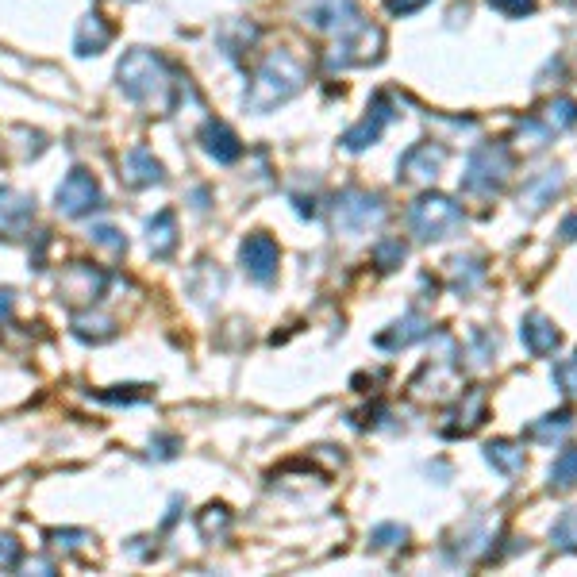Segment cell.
<instances>
[{
    "label": "cell",
    "instance_id": "1",
    "mask_svg": "<svg viewBox=\"0 0 577 577\" xmlns=\"http://www.w3.org/2000/svg\"><path fill=\"white\" fill-rule=\"evenodd\" d=\"M304 89V66L301 58L277 51L262 62V70L254 74L251 89H247V108L251 112H270L277 104L293 101Z\"/></svg>",
    "mask_w": 577,
    "mask_h": 577
},
{
    "label": "cell",
    "instance_id": "2",
    "mask_svg": "<svg viewBox=\"0 0 577 577\" xmlns=\"http://www.w3.org/2000/svg\"><path fill=\"white\" fill-rule=\"evenodd\" d=\"M120 89H124L127 101L170 108V89H174L170 66L154 51H131L120 62Z\"/></svg>",
    "mask_w": 577,
    "mask_h": 577
},
{
    "label": "cell",
    "instance_id": "3",
    "mask_svg": "<svg viewBox=\"0 0 577 577\" xmlns=\"http://www.w3.org/2000/svg\"><path fill=\"white\" fill-rule=\"evenodd\" d=\"M512 174V154L504 143H481L470 162H466V177H462V189L477 193V197H489V193H501Z\"/></svg>",
    "mask_w": 577,
    "mask_h": 577
},
{
    "label": "cell",
    "instance_id": "4",
    "mask_svg": "<svg viewBox=\"0 0 577 577\" xmlns=\"http://www.w3.org/2000/svg\"><path fill=\"white\" fill-rule=\"evenodd\" d=\"M408 227L416 239H447L462 231V208L443 193H424L408 208Z\"/></svg>",
    "mask_w": 577,
    "mask_h": 577
},
{
    "label": "cell",
    "instance_id": "5",
    "mask_svg": "<svg viewBox=\"0 0 577 577\" xmlns=\"http://www.w3.org/2000/svg\"><path fill=\"white\" fill-rule=\"evenodd\" d=\"M385 216V208L377 197L370 193H358V189H347L335 197V227L347 231V235H362L370 224H377Z\"/></svg>",
    "mask_w": 577,
    "mask_h": 577
},
{
    "label": "cell",
    "instance_id": "6",
    "mask_svg": "<svg viewBox=\"0 0 577 577\" xmlns=\"http://www.w3.org/2000/svg\"><path fill=\"white\" fill-rule=\"evenodd\" d=\"M104 281H108V277H104L97 266L74 262V266H66V274L58 277V297L66 304H97L104 293Z\"/></svg>",
    "mask_w": 577,
    "mask_h": 577
},
{
    "label": "cell",
    "instance_id": "7",
    "mask_svg": "<svg viewBox=\"0 0 577 577\" xmlns=\"http://www.w3.org/2000/svg\"><path fill=\"white\" fill-rule=\"evenodd\" d=\"M58 208H62L66 216H85V212L101 208V185H97V177L89 174V170H74V174L58 185Z\"/></svg>",
    "mask_w": 577,
    "mask_h": 577
},
{
    "label": "cell",
    "instance_id": "8",
    "mask_svg": "<svg viewBox=\"0 0 577 577\" xmlns=\"http://www.w3.org/2000/svg\"><path fill=\"white\" fill-rule=\"evenodd\" d=\"M239 258H243V270L254 277V281H274L277 277V262H281V251H277V243L270 235H262V231H254L243 239V247H239Z\"/></svg>",
    "mask_w": 577,
    "mask_h": 577
},
{
    "label": "cell",
    "instance_id": "9",
    "mask_svg": "<svg viewBox=\"0 0 577 577\" xmlns=\"http://www.w3.org/2000/svg\"><path fill=\"white\" fill-rule=\"evenodd\" d=\"M443 162H447V147L443 143H416L408 147L401 158V177L404 181H435L443 174Z\"/></svg>",
    "mask_w": 577,
    "mask_h": 577
},
{
    "label": "cell",
    "instance_id": "10",
    "mask_svg": "<svg viewBox=\"0 0 577 577\" xmlns=\"http://www.w3.org/2000/svg\"><path fill=\"white\" fill-rule=\"evenodd\" d=\"M35 216V201L20 189H0V235L20 239Z\"/></svg>",
    "mask_w": 577,
    "mask_h": 577
},
{
    "label": "cell",
    "instance_id": "11",
    "mask_svg": "<svg viewBox=\"0 0 577 577\" xmlns=\"http://www.w3.org/2000/svg\"><path fill=\"white\" fill-rule=\"evenodd\" d=\"M201 147L212 154L220 166H231V162L243 158V143H239V135H235L227 124H220V120H208V124H204Z\"/></svg>",
    "mask_w": 577,
    "mask_h": 577
},
{
    "label": "cell",
    "instance_id": "12",
    "mask_svg": "<svg viewBox=\"0 0 577 577\" xmlns=\"http://www.w3.org/2000/svg\"><path fill=\"white\" fill-rule=\"evenodd\" d=\"M520 339H524V347L535 354V358H547V354H554L558 351V343H562L558 327H554L543 312L524 316V324H520Z\"/></svg>",
    "mask_w": 577,
    "mask_h": 577
},
{
    "label": "cell",
    "instance_id": "13",
    "mask_svg": "<svg viewBox=\"0 0 577 577\" xmlns=\"http://www.w3.org/2000/svg\"><path fill=\"white\" fill-rule=\"evenodd\" d=\"M389 120H393V108H389V101H385V97H374V112H370V116H366L358 127H351V131L343 135V147H347V151H362V147L377 143Z\"/></svg>",
    "mask_w": 577,
    "mask_h": 577
},
{
    "label": "cell",
    "instance_id": "14",
    "mask_svg": "<svg viewBox=\"0 0 577 577\" xmlns=\"http://www.w3.org/2000/svg\"><path fill=\"white\" fill-rule=\"evenodd\" d=\"M131 189H147L154 181H162V166L154 162V154L147 147H135L124 154V174H120Z\"/></svg>",
    "mask_w": 577,
    "mask_h": 577
},
{
    "label": "cell",
    "instance_id": "15",
    "mask_svg": "<svg viewBox=\"0 0 577 577\" xmlns=\"http://www.w3.org/2000/svg\"><path fill=\"white\" fill-rule=\"evenodd\" d=\"M112 43V27L104 24V16H85L81 20V27H77V39H74V47L81 58H89V54H101L104 47Z\"/></svg>",
    "mask_w": 577,
    "mask_h": 577
},
{
    "label": "cell",
    "instance_id": "16",
    "mask_svg": "<svg viewBox=\"0 0 577 577\" xmlns=\"http://www.w3.org/2000/svg\"><path fill=\"white\" fill-rule=\"evenodd\" d=\"M535 120H539V127L551 135V131H566V127L577 124V101L574 97H554V101H547L539 112H535Z\"/></svg>",
    "mask_w": 577,
    "mask_h": 577
},
{
    "label": "cell",
    "instance_id": "17",
    "mask_svg": "<svg viewBox=\"0 0 577 577\" xmlns=\"http://www.w3.org/2000/svg\"><path fill=\"white\" fill-rule=\"evenodd\" d=\"M451 420H458V424L447 427V435H470V431L485 420V389H470L466 401L458 404V412H454Z\"/></svg>",
    "mask_w": 577,
    "mask_h": 577
},
{
    "label": "cell",
    "instance_id": "18",
    "mask_svg": "<svg viewBox=\"0 0 577 577\" xmlns=\"http://www.w3.org/2000/svg\"><path fill=\"white\" fill-rule=\"evenodd\" d=\"M177 247V220L170 208H162L151 220V251L154 258H170Z\"/></svg>",
    "mask_w": 577,
    "mask_h": 577
},
{
    "label": "cell",
    "instance_id": "19",
    "mask_svg": "<svg viewBox=\"0 0 577 577\" xmlns=\"http://www.w3.org/2000/svg\"><path fill=\"white\" fill-rule=\"evenodd\" d=\"M427 331V320L420 316H408L401 324L393 327V331H385V335H377V347H385V351H397V347H408V343H416V339H424Z\"/></svg>",
    "mask_w": 577,
    "mask_h": 577
},
{
    "label": "cell",
    "instance_id": "20",
    "mask_svg": "<svg viewBox=\"0 0 577 577\" xmlns=\"http://www.w3.org/2000/svg\"><path fill=\"white\" fill-rule=\"evenodd\" d=\"M570 427H574V408H562V412H551V416H543L539 424L527 427V439H535V443H554V439H562Z\"/></svg>",
    "mask_w": 577,
    "mask_h": 577
},
{
    "label": "cell",
    "instance_id": "21",
    "mask_svg": "<svg viewBox=\"0 0 577 577\" xmlns=\"http://www.w3.org/2000/svg\"><path fill=\"white\" fill-rule=\"evenodd\" d=\"M562 189V174L558 170H547L543 177H535V181H527L524 185V197L520 201L531 208V212H539V208H547L551 204V197Z\"/></svg>",
    "mask_w": 577,
    "mask_h": 577
},
{
    "label": "cell",
    "instance_id": "22",
    "mask_svg": "<svg viewBox=\"0 0 577 577\" xmlns=\"http://www.w3.org/2000/svg\"><path fill=\"white\" fill-rule=\"evenodd\" d=\"M485 458H489L501 474H520V470H524V451H520L516 443H508V439L489 443V447H485Z\"/></svg>",
    "mask_w": 577,
    "mask_h": 577
},
{
    "label": "cell",
    "instance_id": "23",
    "mask_svg": "<svg viewBox=\"0 0 577 577\" xmlns=\"http://www.w3.org/2000/svg\"><path fill=\"white\" fill-rule=\"evenodd\" d=\"M577 485V447H566V451L554 458L551 466V489H574Z\"/></svg>",
    "mask_w": 577,
    "mask_h": 577
},
{
    "label": "cell",
    "instance_id": "24",
    "mask_svg": "<svg viewBox=\"0 0 577 577\" xmlns=\"http://www.w3.org/2000/svg\"><path fill=\"white\" fill-rule=\"evenodd\" d=\"M551 539L554 547H562V551H577V508H566V512L558 516Z\"/></svg>",
    "mask_w": 577,
    "mask_h": 577
},
{
    "label": "cell",
    "instance_id": "25",
    "mask_svg": "<svg viewBox=\"0 0 577 577\" xmlns=\"http://www.w3.org/2000/svg\"><path fill=\"white\" fill-rule=\"evenodd\" d=\"M227 527H231V516H227V508H220V504L204 508V516H201V535H204V539H212V535H224Z\"/></svg>",
    "mask_w": 577,
    "mask_h": 577
},
{
    "label": "cell",
    "instance_id": "26",
    "mask_svg": "<svg viewBox=\"0 0 577 577\" xmlns=\"http://www.w3.org/2000/svg\"><path fill=\"white\" fill-rule=\"evenodd\" d=\"M374 258H377V266H381V270H393V266H401L404 243H401V239H389V243H381V247H377Z\"/></svg>",
    "mask_w": 577,
    "mask_h": 577
},
{
    "label": "cell",
    "instance_id": "27",
    "mask_svg": "<svg viewBox=\"0 0 577 577\" xmlns=\"http://www.w3.org/2000/svg\"><path fill=\"white\" fill-rule=\"evenodd\" d=\"M20 558H24V547L12 535H0V570H16Z\"/></svg>",
    "mask_w": 577,
    "mask_h": 577
},
{
    "label": "cell",
    "instance_id": "28",
    "mask_svg": "<svg viewBox=\"0 0 577 577\" xmlns=\"http://www.w3.org/2000/svg\"><path fill=\"white\" fill-rule=\"evenodd\" d=\"M489 8H497L501 16L520 20V16H531V12H535V0H489Z\"/></svg>",
    "mask_w": 577,
    "mask_h": 577
},
{
    "label": "cell",
    "instance_id": "29",
    "mask_svg": "<svg viewBox=\"0 0 577 577\" xmlns=\"http://www.w3.org/2000/svg\"><path fill=\"white\" fill-rule=\"evenodd\" d=\"M554 381L566 389V393H577V354L574 358H566V362H558L554 366Z\"/></svg>",
    "mask_w": 577,
    "mask_h": 577
},
{
    "label": "cell",
    "instance_id": "30",
    "mask_svg": "<svg viewBox=\"0 0 577 577\" xmlns=\"http://www.w3.org/2000/svg\"><path fill=\"white\" fill-rule=\"evenodd\" d=\"M89 235H93V243H101V247H108V251H112V254H120V251H124V247H127L124 239H120V231H116V227H93Z\"/></svg>",
    "mask_w": 577,
    "mask_h": 577
},
{
    "label": "cell",
    "instance_id": "31",
    "mask_svg": "<svg viewBox=\"0 0 577 577\" xmlns=\"http://www.w3.org/2000/svg\"><path fill=\"white\" fill-rule=\"evenodd\" d=\"M370 539H374V547H397V543H404V539H408V531H404V527H397V524H389V527H377Z\"/></svg>",
    "mask_w": 577,
    "mask_h": 577
},
{
    "label": "cell",
    "instance_id": "32",
    "mask_svg": "<svg viewBox=\"0 0 577 577\" xmlns=\"http://www.w3.org/2000/svg\"><path fill=\"white\" fill-rule=\"evenodd\" d=\"M54 547H66V551H77V547H85V531H51Z\"/></svg>",
    "mask_w": 577,
    "mask_h": 577
},
{
    "label": "cell",
    "instance_id": "33",
    "mask_svg": "<svg viewBox=\"0 0 577 577\" xmlns=\"http://www.w3.org/2000/svg\"><path fill=\"white\" fill-rule=\"evenodd\" d=\"M427 0H389V12L393 16H412V12H420Z\"/></svg>",
    "mask_w": 577,
    "mask_h": 577
},
{
    "label": "cell",
    "instance_id": "34",
    "mask_svg": "<svg viewBox=\"0 0 577 577\" xmlns=\"http://www.w3.org/2000/svg\"><path fill=\"white\" fill-rule=\"evenodd\" d=\"M562 239L570 243V239H577V216H570L566 224H562Z\"/></svg>",
    "mask_w": 577,
    "mask_h": 577
},
{
    "label": "cell",
    "instance_id": "35",
    "mask_svg": "<svg viewBox=\"0 0 577 577\" xmlns=\"http://www.w3.org/2000/svg\"><path fill=\"white\" fill-rule=\"evenodd\" d=\"M8 312H12V293H8V289H4V293H0V320H4V316H8Z\"/></svg>",
    "mask_w": 577,
    "mask_h": 577
},
{
    "label": "cell",
    "instance_id": "36",
    "mask_svg": "<svg viewBox=\"0 0 577 577\" xmlns=\"http://www.w3.org/2000/svg\"><path fill=\"white\" fill-rule=\"evenodd\" d=\"M558 4H577V0H558Z\"/></svg>",
    "mask_w": 577,
    "mask_h": 577
}]
</instances>
